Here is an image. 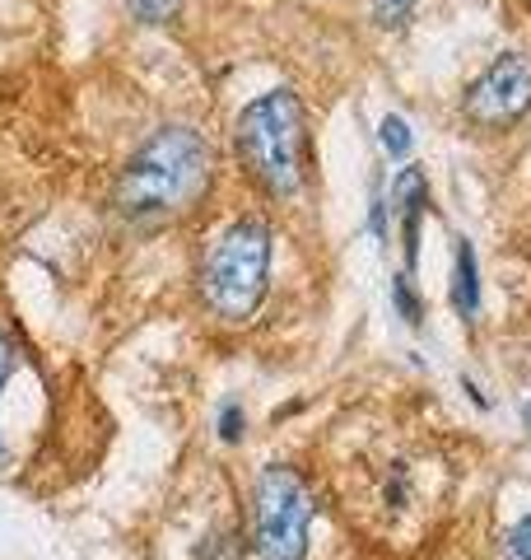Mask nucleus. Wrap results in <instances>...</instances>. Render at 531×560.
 Instances as JSON below:
<instances>
[{"instance_id": "nucleus-4", "label": "nucleus", "mask_w": 531, "mask_h": 560, "mask_svg": "<svg viewBox=\"0 0 531 560\" xmlns=\"http://www.w3.org/2000/svg\"><path fill=\"white\" fill-rule=\"evenodd\" d=\"M312 486L294 467H266L257 477V510H252V547L261 560H308L312 528Z\"/></svg>"}, {"instance_id": "nucleus-15", "label": "nucleus", "mask_w": 531, "mask_h": 560, "mask_svg": "<svg viewBox=\"0 0 531 560\" xmlns=\"http://www.w3.org/2000/svg\"><path fill=\"white\" fill-rule=\"evenodd\" d=\"M10 374H14V341L0 331V388L10 383ZM0 463H5V448H0Z\"/></svg>"}, {"instance_id": "nucleus-11", "label": "nucleus", "mask_w": 531, "mask_h": 560, "mask_svg": "<svg viewBox=\"0 0 531 560\" xmlns=\"http://www.w3.org/2000/svg\"><path fill=\"white\" fill-rule=\"evenodd\" d=\"M374 5V20L382 28H401L405 20H411V10H415V0H368Z\"/></svg>"}, {"instance_id": "nucleus-3", "label": "nucleus", "mask_w": 531, "mask_h": 560, "mask_svg": "<svg viewBox=\"0 0 531 560\" xmlns=\"http://www.w3.org/2000/svg\"><path fill=\"white\" fill-rule=\"evenodd\" d=\"M271 290V224L234 220L201 267V300L224 323H247Z\"/></svg>"}, {"instance_id": "nucleus-16", "label": "nucleus", "mask_w": 531, "mask_h": 560, "mask_svg": "<svg viewBox=\"0 0 531 560\" xmlns=\"http://www.w3.org/2000/svg\"><path fill=\"white\" fill-rule=\"evenodd\" d=\"M527 430H531V401H527Z\"/></svg>"}, {"instance_id": "nucleus-14", "label": "nucleus", "mask_w": 531, "mask_h": 560, "mask_svg": "<svg viewBox=\"0 0 531 560\" xmlns=\"http://www.w3.org/2000/svg\"><path fill=\"white\" fill-rule=\"evenodd\" d=\"M238 541L234 537H210L205 547H197V560H238Z\"/></svg>"}, {"instance_id": "nucleus-1", "label": "nucleus", "mask_w": 531, "mask_h": 560, "mask_svg": "<svg viewBox=\"0 0 531 560\" xmlns=\"http://www.w3.org/2000/svg\"><path fill=\"white\" fill-rule=\"evenodd\" d=\"M215 183V150L197 127H158L113 183V210L131 230H158L191 215Z\"/></svg>"}, {"instance_id": "nucleus-5", "label": "nucleus", "mask_w": 531, "mask_h": 560, "mask_svg": "<svg viewBox=\"0 0 531 560\" xmlns=\"http://www.w3.org/2000/svg\"><path fill=\"white\" fill-rule=\"evenodd\" d=\"M531 113V57L504 51L467 84L462 117L481 131H508Z\"/></svg>"}, {"instance_id": "nucleus-9", "label": "nucleus", "mask_w": 531, "mask_h": 560, "mask_svg": "<svg viewBox=\"0 0 531 560\" xmlns=\"http://www.w3.org/2000/svg\"><path fill=\"white\" fill-rule=\"evenodd\" d=\"M127 10L135 14L140 24H168V20H177L182 0H127Z\"/></svg>"}, {"instance_id": "nucleus-8", "label": "nucleus", "mask_w": 531, "mask_h": 560, "mask_svg": "<svg viewBox=\"0 0 531 560\" xmlns=\"http://www.w3.org/2000/svg\"><path fill=\"white\" fill-rule=\"evenodd\" d=\"M378 140H382V150L392 154V160H405V154H411V145H415L411 121L397 117V113H387V117H382V127H378Z\"/></svg>"}, {"instance_id": "nucleus-13", "label": "nucleus", "mask_w": 531, "mask_h": 560, "mask_svg": "<svg viewBox=\"0 0 531 560\" xmlns=\"http://www.w3.org/2000/svg\"><path fill=\"white\" fill-rule=\"evenodd\" d=\"M243 434H247L243 407H238V401H224V411H220V440H224V444H238Z\"/></svg>"}, {"instance_id": "nucleus-7", "label": "nucleus", "mask_w": 531, "mask_h": 560, "mask_svg": "<svg viewBox=\"0 0 531 560\" xmlns=\"http://www.w3.org/2000/svg\"><path fill=\"white\" fill-rule=\"evenodd\" d=\"M452 308L457 318H475L481 313V271H475V248L457 238V261H452Z\"/></svg>"}, {"instance_id": "nucleus-2", "label": "nucleus", "mask_w": 531, "mask_h": 560, "mask_svg": "<svg viewBox=\"0 0 531 560\" xmlns=\"http://www.w3.org/2000/svg\"><path fill=\"white\" fill-rule=\"evenodd\" d=\"M234 150L243 173L271 201H290L312 178V131L294 90L252 98L234 121Z\"/></svg>"}, {"instance_id": "nucleus-12", "label": "nucleus", "mask_w": 531, "mask_h": 560, "mask_svg": "<svg viewBox=\"0 0 531 560\" xmlns=\"http://www.w3.org/2000/svg\"><path fill=\"white\" fill-rule=\"evenodd\" d=\"M392 304L401 308V318L411 323V327L424 318V308H420V294L411 290V280H405V276H397V280H392Z\"/></svg>"}, {"instance_id": "nucleus-6", "label": "nucleus", "mask_w": 531, "mask_h": 560, "mask_svg": "<svg viewBox=\"0 0 531 560\" xmlns=\"http://www.w3.org/2000/svg\"><path fill=\"white\" fill-rule=\"evenodd\" d=\"M392 201L401 210V243H405V261L415 267V253H420V220L429 210V178L420 168H401V178L392 183Z\"/></svg>"}, {"instance_id": "nucleus-10", "label": "nucleus", "mask_w": 531, "mask_h": 560, "mask_svg": "<svg viewBox=\"0 0 531 560\" xmlns=\"http://www.w3.org/2000/svg\"><path fill=\"white\" fill-rule=\"evenodd\" d=\"M504 560H531V514L504 533Z\"/></svg>"}]
</instances>
